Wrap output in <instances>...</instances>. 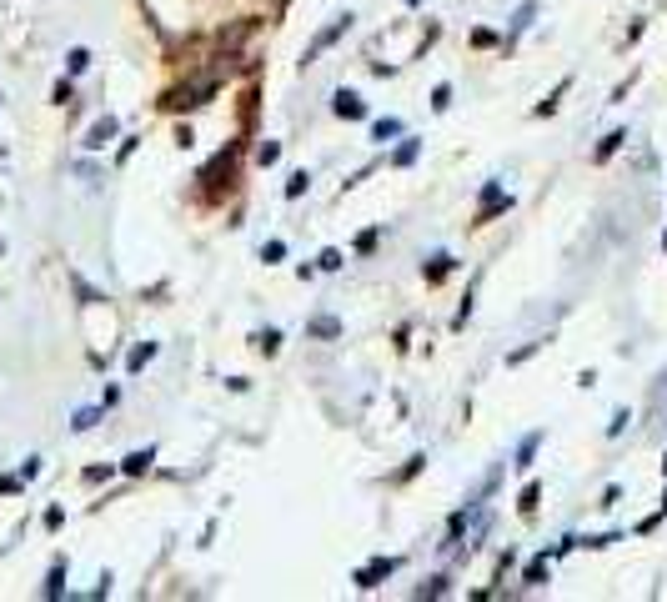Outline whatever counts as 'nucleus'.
Segmentation results:
<instances>
[{
  "instance_id": "1",
  "label": "nucleus",
  "mask_w": 667,
  "mask_h": 602,
  "mask_svg": "<svg viewBox=\"0 0 667 602\" xmlns=\"http://www.w3.org/2000/svg\"><path fill=\"white\" fill-rule=\"evenodd\" d=\"M206 96H216V76L191 81V86H176V91L166 96V106H171V111H186V106H206Z\"/></svg>"
},
{
  "instance_id": "2",
  "label": "nucleus",
  "mask_w": 667,
  "mask_h": 602,
  "mask_svg": "<svg viewBox=\"0 0 667 602\" xmlns=\"http://www.w3.org/2000/svg\"><path fill=\"white\" fill-rule=\"evenodd\" d=\"M347 26H352V16H337V21H331V26H326V31H321V36H316V41L306 46V61H316V56H321L326 46H337V36H342Z\"/></svg>"
},
{
  "instance_id": "3",
  "label": "nucleus",
  "mask_w": 667,
  "mask_h": 602,
  "mask_svg": "<svg viewBox=\"0 0 667 602\" xmlns=\"http://www.w3.org/2000/svg\"><path fill=\"white\" fill-rule=\"evenodd\" d=\"M397 572V557H372L362 572H357V587H377L382 577H392Z\"/></svg>"
},
{
  "instance_id": "4",
  "label": "nucleus",
  "mask_w": 667,
  "mask_h": 602,
  "mask_svg": "<svg viewBox=\"0 0 667 602\" xmlns=\"http://www.w3.org/2000/svg\"><path fill=\"white\" fill-rule=\"evenodd\" d=\"M331 111L347 116V121H362V116H367V106H362L357 91H337V96H331Z\"/></svg>"
},
{
  "instance_id": "5",
  "label": "nucleus",
  "mask_w": 667,
  "mask_h": 602,
  "mask_svg": "<svg viewBox=\"0 0 667 602\" xmlns=\"http://www.w3.org/2000/svg\"><path fill=\"white\" fill-rule=\"evenodd\" d=\"M507 206V196H502V186L497 181H487V191H482V211H477V221H492L497 211Z\"/></svg>"
},
{
  "instance_id": "6",
  "label": "nucleus",
  "mask_w": 667,
  "mask_h": 602,
  "mask_svg": "<svg viewBox=\"0 0 667 602\" xmlns=\"http://www.w3.org/2000/svg\"><path fill=\"white\" fill-rule=\"evenodd\" d=\"M111 136H116V116H101V121L91 126V136H86V146H91V151H101V146H106Z\"/></svg>"
},
{
  "instance_id": "7",
  "label": "nucleus",
  "mask_w": 667,
  "mask_h": 602,
  "mask_svg": "<svg viewBox=\"0 0 667 602\" xmlns=\"http://www.w3.org/2000/svg\"><path fill=\"white\" fill-rule=\"evenodd\" d=\"M537 442H542V437L532 432V437H527V442L517 447V462H512V467H522V472H527V467H532V457H537Z\"/></svg>"
},
{
  "instance_id": "8",
  "label": "nucleus",
  "mask_w": 667,
  "mask_h": 602,
  "mask_svg": "<svg viewBox=\"0 0 667 602\" xmlns=\"http://www.w3.org/2000/svg\"><path fill=\"white\" fill-rule=\"evenodd\" d=\"M151 457H156L151 447H146V452H131V457H126V472H131V477H141V472L151 467Z\"/></svg>"
},
{
  "instance_id": "9",
  "label": "nucleus",
  "mask_w": 667,
  "mask_h": 602,
  "mask_svg": "<svg viewBox=\"0 0 667 602\" xmlns=\"http://www.w3.org/2000/svg\"><path fill=\"white\" fill-rule=\"evenodd\" d=\"M372 136H377V141H392V136H402V121H392V116H387V121H377V126H372Z\"/></svg>"
},
{
  "instance_id": "10",
  "label": "nucleus",
  "mask_w": 667,
  "mask_h": 602,
  "mask_svg": "<svg viewBox=\"0 0 667 602\" xmlns=\"http://www.w3.org/2000/svg\"><path fill=\"white\" fill-rule=\"evenodd\" d=\"M342 327H337V317H316L311 322V337H337Z\"/></svg>"
},
{
  "instance_id": "11",
  "label": "nucleus",
  "mask_w": 667,
  "mask_h": 602,
  "mask_svg": "<svg viewBox=\"0 0 667 602\" xmlns=\"http://www.w3.org/2000/svg\"><path fill=\"white\" fill-rule=\"evenodd\" d=\"M622 141H627V131H612V136H607V141L597 146V161H607V156H612V151H617Z\"/></svg>"
},
{
  "instance_id": "12",
  "label": "nucleus",
  "mask_w": 667,
  "mask_h": 602,
  "mask_svg": "<svg viewBox=\"0 0 667 602\" xmlns=\"http://www.w3.org/2000/svg\"><path fill=\"white\" fill-rule=\"evenodd\" d=\"M417 151H422V146H417V141H402V146H397V156H392V161H397V166H412V161H417Z\"/></svg>"
},
{
  "instance_id": "13",
  "label": "nucleus",
  "mask_w": 667,
  "mask_h": 602,
  "mask_svg": "<svg viewBox=\"0 0 667 602\" xmlns=\"http://www.w3.org/2000/svg\"><path fill=\"white\" fill-rule=\"evenodd\" d=\"M306 186H311V176H306V171H291V181H286V196L296 201V196H301Z\"/></svg>"
},
{
  "instance_id": "14",
  "label": "nucleus",
  "mask_w": 667,
  "mask_h": 602,
  "mask_svg": "<svg viewBox=\"0 0 667 602\" xmlns=\"http://www.w3.org/2000/svg\"><path fill=\"white\" fill-rule=\"evenodd\" d=\"M151 357H156V347L146 342V347H136V352H131V362H126V367H131V372H141V367H146Z\"/></svg>"
},
{
  "instance_id": "15",
  "label": "nucleus",
  "mask_w": 667,
  "mask_h": 602,
  "mask_svg": "<svg viewBox=\"0 0 667 602\" xmlns=\"http://www.w3.org/2000/svg\"><path fill=\"white\" fill-rule=\"evenodd\" d=\"M537 497H542V487H537V482H527V487H522V502H517V507H522V512H537Z\"/></svg>"
},
{
  "instance_id": "16",
  "label": "nucleus",
  "mask_w": 667,
  "mask_h": 602,
  "mask_svg": "<svg viewBox=\"0 0 667 602\" xmlns=\"http://www.w3.org/2000/svg\"><path fill=\"white\" fill-rule=\"evenodd\" d=\"M532 16H537V6H522V11H517V21H512V36H522V31L532 26Z\"/></svg>"
},
{
  "instance_id": "17",
  "label": "nucleus",
  "mask_w": 667,
  "mask_h": 602,
  "mask_svg": "<svg viewBox=\"0 0 667 602\" xmlns=\"http://www.w3.org/2000/svg\"><path fill=\"white\" fill-rule=\"evenodd\" d=\"M447 271H452V256H432V266H427V276H432V281H442Z\"/></svg>"
},
{
  "instance_id": "18",
  "label": "nucleus",
  "mask_w": 667,
  "mask_h": 602,
  "mask_svg": "<svg viewBox=\"0 0 667 602\" xmlns=\"http://www.w3.org/2000/svg\"><path fill=\"white\" fill-rule=\"evenodd\" d=\"M542 577H547V557H537V562L527 567V577H522V582H527V587H537Z\"/></svg>"
},
{
  "instance_id": "19",
  "label": "nucleus",
  "mask_w": 667,
  "mask_h": 602,
  "mask_svg": "<svg viewBox=\"0 0 667 602\" xmlns=\"http://www.w3.org/2000/svg\"><path fill=\"white\" fill-rule=\"evenodd\" d=\"M61 582H66V567L56 562V572H51V582H46V597H61Z\"/></svg>"
},
{
  "instance_id": "20",
  "label": "nucleus",
  "mask_w": 667,
  "mask_h": 602,
  "mask_svg": "<svg viewBox=\"0 0 667 602\" xmlns=\"http://www.w3.org/2000/svg\"><path fill=\"white\" fill-rule=\"evenodd\" d=\"M337 266H342V251H337V246L321 251V271H337Z\"/></svg>"
},
{
  "instance_id": "21",
  "label": "nucleus",
  "mask_w": 667,
  "mask_h": 602,
  "mask_svg": "<svg viewBox=\"0 0 667 602\" xmlns=\"http://www.w3.org/2000/svg\"><path fill=\"white\" fill-rule=\"evenodd\" d=\"M66 66H71V71H76V76H81V71H86V66H91V51H71V61H66Z\"/></svg>"
},
{
  "instance_id": "22",
  "label": "nucleus",
  "mask_w": 667,
  "mask_h": 602,
  "mask_svg": "<svg viewBox=\"0 0 667 602\" xmlns=\"http://www.w3.org/2000/svg\"><path fill=\"white\" fill-rule=\"evenodd\" d=\"M432 106L447 111V106H452V86H437V91H432Z\"/></svg>"
},
{
  "instance_id": "23",
  "label": "nucleus",
  "mask_w": 667,
  "mask_h": 602,
  "mask_svg": "<svg viewBox=\"0 0 667 602\" xmlns=\"http://www.w3.org/2000/svg\"><path fill=\"white\" fill-rule=\"evenodd\" d=\"M256 156H261V166H271V161H281V146H276V141H266Z\"/></svg>"
},
{
  "instance_id": "24",
  "label": "nucleus",
  "mask_w": 667,
  "mask_h": 602,
  "mask_svg": "<svg viewBox=\"0 0 667 602\" xmlns=\"http://www.w3.org/2000/svg\"><path fill=\"white\" fill-rule=\"evenodd\" d=\"M256 342H261V352H276V347H281V332H261Z\"/></svg>"
},
{
  "instance_id": "25",
  "label": "nucleus",
  "mask_w": 667,
  "mask_h": 602,
  "mask_svg": "<svg viewBox=\"0 0 667 602\" xmlns=\"http://www.w3.org/2000/svg\"><path fill=\"white\" fill-rule=\"evenodd\" d=\"M442 592H447V577H432V582L422 587V597H442Z\"/></svg>"
},
{
  "instance_id": "26",
  "label": "nucleus",
  "mask_w": 667,
  "mask_h": 602,
  "mask_svg": "<svg viewBox=\"0 0 667 602\" xmlns=\"http://www.w3.org/2000/svg\"><path fill=\"white\" fill-rule=\"evenodd\" d=\"M261 256H266V261H281V256H286V246H281V241H266V251H261Z\"/></svg>"
},
{
  "instance_id": "27",
  "label": "nucleus",
  "mask_w": 667,
  "mask_h": 602,
  "mask_svg": "<svg viewBox=\"0 0 667 602\" xmlns=\"http://www.w3.org/2000/svg\"><path fill=\"white\" fill-rule=\"evenodd\" d=\"M662 477H667V457H662Z\"/></svg>"
},
{
  "instance_id": "28",
  "label": "nucleus",
  "mask_w": 667,
  "mask_h": 602,
  "mask_svg": "<svg viewBox=\"0 0 667 602\" xmlns=\"http://www.w3.org/2000/svg\"><path fill=\"white\" fill-rule=\"evenodd\" d=\"M662 517H667V497H662Z\"/></svg>"
}]
</instances>
